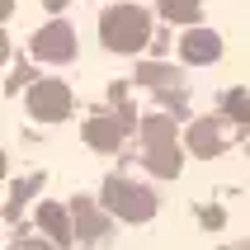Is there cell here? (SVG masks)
Segmentation results:
<instances>
[{
    "label": "cell",
    "instance_id": "cell-1",
    "mask_svg": "<svg viewBox=\"0 0 250 250\" xmlns=\"http://www.w3.org/2000/svg\"><path fill=\"white\" fill-rule=\"evenodd\" d=\"M33 52H38V57H52V62H66V57H71V33L62 24L42 28L38 38H33Z\"/></svg>",
    "mask_w": 250,
    "mask_h": 250
},
{
    "label": "cell",
    "instance_id": "cell-2",
    "mask_svg": "<svg viewBox=\"0 0 250 250\" xmlns=\"http://www.w3.org/2000/svg\"><path fill=\"white\" fill-rule=\"evenodd\" d=\"M33 113L38 118H62L66 113V90L62 85H38L33 90Z\"/></svg>",
    "mask_w": 250,
    "mask_h": 250
},
{
    "label": "cell",
    "instance_id": "cell-3",
    "mask_svg": "<svg viewBox=\"0 0 250 250\" xmlns=\"http://www.w3.org/2000/svg\"><path fill=\"white\" fill-rule=\"evenodd\" d=\"M38 222L47 227V236L52 241H66V217L57 212V203H42V212H38Z\"/></svg>",
    "mask_w": 250,
    "mask_h": 250
},
{
    "label": "cell",
    "instance_id": "cell-4",
    "mask_svg": "<svg viewBox=\"0 0 250 250\" xmlns=\"http://www.w3.org/2000/svg\"><path fill=\"white\" fill-rule=\"evenodd\" d=\"M14 10V0H0V19H5V14H10Z\"/></svg>",
    "mask_w": 250,
    "mask_h": 250
},
{
    "label": "cell",
    "instance_id": "cell-5",
    "mask_svg": "<svg viewBox=\"0 0 250 250\" xmlns=\"http://www.w3.org/2000/svg\"><path fill=\"white\" fill-rule=\"evenodd\" d=\"M5 52H10V47H5V33H0V62H5Z\"/></svg>",
    "mask_w": 250,
    "mask_h": 250
},
{
    "label": "cell",
    "instance_id": "cell-6",
    "mask_svg": "<svg viewBox=\"0 0 250 250\" xmlns=\"http://www.w3.org/2000/svg\"><path fill=\"white\" fill-rule=\"evenodd\" d=\"M19 250H47V246H19Z\"/></svg>",
    "mask_w": 250,
    "mask_h": 250
},
{
    "label": "cell",
    "instance_id": "cell-7",
    "mask_svg": "<svg viewBox=\"0 0 250 250\" xmlns=\"http://www.w3.org/2000/svg\"><path fill=\"white\" fill-rule=\"evenodd\" d=\"M0 175H5V151H0Z\"/></svg>",
    "mask_w": 250,
    "mask_h": 250
}]
</instances>
